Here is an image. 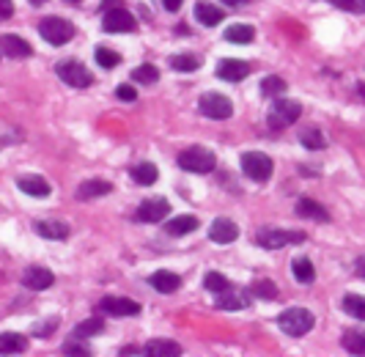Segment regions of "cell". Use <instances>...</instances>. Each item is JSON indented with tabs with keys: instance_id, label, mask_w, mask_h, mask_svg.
Here are the masks:
<instances>
[{
	"instance_id": "32",
	"label": "cell",
	"mask_w": 365,
	"mask_h": 357,
	"mask_svg": "<svg viewBox=\"0 0 365 357\" xmlns=\"http://www.w3.org/2000/svg\"><path fill=\"white\" fill-rule=\"evenodd\" d=\"M170 67L176 71H198L201 69V58L198 55H190V53H181V55H173L170 58Z\"/></svg>"
},
{
	"instance_id": "38",
	"label": "cell",
	"mask_w": 365,
	"mask_h": 357,
	"mask_svg": "<svg viewBox=\"0 0 365 357\" xmlns=\"http://www.w3.org/2000/svg\"><path fill=\"white\" fill-rule=\"evenodd\" d=\"M204 286H206V291H215V294H220V291H225V288H228V281H225V275H220V272H209V275L204 278Z\"/></svg>"
},
{
	"instance_id": "3",
	"label": "cell",
	"mask_w": 365,
	"mask_h": 357,
	"mask_svg": "<svg viewBox=\"0 0 365 357\" xmlns=\"http://www.w3.org/2000/svg\"><path fill=\"white\" fill-rule=\"evenodd\" d=\"M215 165H217L215 154L204 146H190L179 154V168H184L190 173H209V171H215Z\"/></svg>"
},
{
	"instance_id": "9",
	"label": "cell",
	"mask_w": 365,
	"mask_h": 357,
	"mask_svg": "<svg viewBox=\"0 0 365 357\" xmlns=\"http://www.w3.org/2000/svg\"><path fill=\"white\" fill-rule=\"evenodd\" d=\"M102 28H105L107 33H132V31L138 28V22H135V17H132V14H130L124 6H118V8H110V11H105Z\"/></svg>"
},
{
	"instance_id": "6",
	"label": "cell",
	"mask_w": 365,
	"mask_h": 357,
	"mask_svg": "<svg viewBox=\"0 0 365 357\" xmlns=\"http://www.w3.org/2000/svg\"><path fill=\"white\" fill-rule=\"evenodd\" d=\"M256 242L267 250H275V247H286V245H302L305 234L302 231H283V228H264V231H258Z\"/></svg>"
},
{
	"instance_id": "49",
	"label": "cell",
	"mask_w": 365,
	"mask_h": 357,
	"mask_svg": "<svg viewBox=\"0 0 365 357\" xmlns=\"http://www.w3.org/2000/svg\"><path fill=\"white\" fill-rule=\"evenodd\" d=\"M66 3H80V0H66Z\"/></svg>"
},
{
	"instance_id": "45",
	"label": "cell",
	"mask_w": 365,
	"mask_h": 357,
	"mask_svg": "<svg viewBox=\"0 0 365 357\" xmlns=\"http://www.w3.org/2000/svg\"><path fill=\"white\" fill-rule=\"evenodd\" d=\"M222 3H225V6H247L250 0H222Z\"/></svg>"
},
{
	"instance_id": "20",
	"label": "cell",
	"mask_w": 365,
	"mask_h": 357,
	"mask_svg": "<svg viewBox=\"0 0 365 357\" xmlns=\"http://www.w3.org/2000/svg\"><path fill=\"white\" fill-rule=\"evenodd\" d=\"M107 193H113V184H110V182H102V179H91V182H82V184L77 187V198H80V201L102 198V195H107Z\"/></svg>"
},
{
	"instance_id": "31",
	"label": "cell",
	"mask_w": 365,
	"mask_h": 357,
	"mask_svg": "<svg viewBox=\"0 0 365 357\" xmlns=\"http://www.w3.org/2000/svg\"><path fill=\"white\" fill-rule=\"evenodd\" d=\"M299 143H302L305 148L316 151V148H324V146H327V138L321 135V130H319V127H308V130H302V132H299Z\"/></svg>"
},
{
	"instance_id": "26",
	"label": "cell",
	"mask_w": 365,
	"mask_h": 357,
	"mask_svg": "<svg viewBox=\"0 0 365 357\" xmlns=\"http://www.w3.org/2000/svg\"><path fill=\"white\" fill-rule=\"evenodd\" d=\"M292 275L299 284H313L316 281V270H313V261L310 259H294L292 261Z\"/></svg>"
},
{
	"instance_id": "15",
	"label": "cell",
	"mask_w": 365,
	"mask_h": 357,
	"mask_svg": "<svg viewBox=\"0 0 365 357\" xmlns=\"http://www.w3.org/2000/svg\"><path fill=\"white\" fill-rule=\"evenodd\" d=\"M22 284L28 288H33V291H44V288H50L55 284V275L50 270H44V267H28L25 275H22Z\"/></svg>"
},
{
	"instance_id": "29",
	"label": "cell",
	"mask_w": 365,
	"mask_h": 357,
	"mask_svg": "<svg viewBox=\"0 0 365 357\" xmlns=\"http://www.w3.org/2000/svg\"><path fill=\"white\" fill-rule=\"evenodd\" d=\"M253 36H256V31L250 25H231L225 31V42H231V44H250Z\"/></svg>"
},
{
	"instance_id": "28",
	"label": "cell",
	"mask_w": 365,
	"mask_h": 357,
	"mask_svg": "<svg viewBox=\"0 0 365 357\" xmlns=\"http://www.w3.org/2000/svg\"><path fill=\"white\" fill-rule=\"evenodd\" d=\"M159 179V171H157V165H151V162H141V165H135L132 168V182L135 184H154Z\"/></svg>"
},
{
	"instance_id": "44",
	"label": "cell",
	"mask_w": 365,
	"mask_h": 357,
	"mask_svg": "<svg viewBox=\"0 0 365 357\" xmlns=\"http://www.w3.org/2000/svg\"><path fill=\"white\" fill-rule=\"evenodd\" d=\"M118 6H124L121 0H105L102 3V11H110V8H118Z\"/></svg>"
},
{
	"instance_id": "33",
	"label": "cell",
	"mask_w": 365,
	"mask_h": 357,
	"mask_svg": "<svg viewBox=\"0 0 365 357\" xmlns=\"http://www.w3.org/2000/svg\"><path fill=\"white\" fill-rule=\"evenodd\" d=\"M96 64L102 67V69H116L118 64H121V55L118 53H113V50H107V47H96Z\"/></svg>"
},
{
	"instance_id": "42",
	"label": "cell",
	"mask_w": 365,
	"mask_h": 357,
	"mask_svg": "<svg viewBox=\"0 0 365 357\" xmlns=\"http://www.w3.org/2000/svg\"><path fill=\"white\" fill-rule=\"evenodd\" d=\"M64 355H88V349H85V347H77V344L69 341V344L64 347Z\"/></svg>"
},
{
	"instance_id": "4",
	"label": "cell",
	"mask_w": 365,
	"mask_h": 357,
	"mask_svg": "<svg viewBox=\"0 0 365 357\" xmlns=\"http://www.w3.org/2000/svg\"><path fill=\"white\" fill-rule=\"evenodd\" d=\"M198 107H201V116L212 119V121H225L233 116V102L228 96H222L217 91H209L198 99Z\"/></svg>"
},
{
	"instance_id": "41",
	"label": "cell",
	"mask_w": 365,
	"mask_h": 357,
	"mask_svg": "<svg viewBox=\"0 0 365 357\" xmlns=\"http://www.w3.org/2000/svg\"><path fill=\"white\" fill-rule=\"evenodd\" d=\"M14 14V3L11 0H0V19H8Z\"/></svg>"
},
{
	"instance_id": "34",
	"label": "cell",
	"mask_w": 365,
	"mask_h": 357,
	"mask_svg": "<svg viewBox=\"0 0 365 357\" xmlns=\"http://www.w3.org/2000/svg\"><path fill=\"white\" fill-rule=\"evenodd\" d=\"M102 330H105L102 319H85V322H80V324H77L74 336H77V338H91V336H99Z\"/></svg>"
},
{
	"instance_id": "7",
	"label": "cell",
	"mask_w": 365,
	"mask_h": 357,
	"mask_svg": "<svg viewBox=\"0 0 365 357\" xmlns=\"http://www.w3.org/2000/svg\"><path fill=\"white\" fill-rule=\"evenodd\" d=\"M299 116H302V105H299V102L281 99V102H275V107L269 110V127H272V130L292 127Z\"/></svg>"
},
{
	"instance_id": "37",
	"label": "cell",
	"mask_w": 365,
	"mask_h": 357,
	"mask_svg": "<svg viewBox=\"0 0 365 357\" xmlns=\"http://www.w3.org/2000/svg\"><path fill=\"white\" fill-rule=\"evenodd\" d=\"M253 294L261 297V299H275L278 297V286L272 281H258V284H253Z\"/></svg>"
},
{
	"instance_id": "25",
	"label": "cell",
	"mask_w": 365,
	"mask_h": 357,
	"mask_svg": "<svg viewBox=\"0 0 365 357\" xmlns=\"http://www.w3.org/2000/svg\"><path fill=\"white\" fill-rule=\"evenodd\" d=\"M195 19L201 25H206V28H215V25L222 22V11L217 6H212V3H198L195 6Z\"/></svg>"
},
{
	"instance_id": "43",
	"label": "cell",
	"mask_w": 365,
	"mask_h": 357,
	"mask_svg": "<svg viewBox=\"0 0 365 357\" xmlns=\"http://www.w3.org/2000/svg\"><path fill=\"white\" fill-rule=\"evenodd\" d=\"M181 3H184V0H162L165 11H179V8H181Z\"/></svg>"
},
{
	"instance_id": "40",
	"label": "cell",
	"mask_w": 365,
	"mask_h": 357,
	"mask_svg": "<svg viewBox=\"0 0 365 357\" xmlns=\"http://www.w3.org/2000/svg\"><path fill=\"white\" fill-rule=\"evenodd\" d=\"M116 96H118L121 102H135V99H138V91H135L132 85H118V88H116Z\"/></svg>"
},
{
	"instance_id": "27",
	"label": "cell",
	"mask_w": 365,
	"mask_h": 357,
	"mask_svg": "<svg viewBox=\"0 0 365 357\" xmlns=\"http://www.w3.org/2000/svg\"><path fill=\"white\" fill-rule=\"evenodd\" d=\"M296 214L299 217H310V220H321V223H327L330 220V214L324 207H319L316 201H310V198H302L299 204H296Z\"/></svg>"
},
{
	"instance_id": "1",
	"label": "cell",
	"mask_w": 365,
	"mask_h": 357,
	"mask_svg": "<svg viewBox=\"0 0 365 357\" xmlns=\"http://www.w3.org/2000/svg\"><path fill=\"white\" fill-rule=\"evenodd\" d=\"M313 324H316V319H313V313L305 311V308H289V311H283V313L278 316V327H281L286 336H292V338L308 336Z\"/></svg>"
},
{
	"instance_id": "47",
	"label": "cell",
	"mask_w": 365,
	"mask_h": 357,
	"mask_svg": "<svg viewBox=\"0 0 365 357\" xmlns=\"http://www.w3.org/2000/svg\"><path fill=\"white\" fill-rule=\"evenodd\" d=\"M357 94H360V96L365 99V82H357Z\"/></svg>"
},
{
	"instance_id": "21",
	"label": "cell",
	"mask_w": 365,
	"mask_h": 357,
	"mask_svg": "<svg viewBox=\"0 0 365 357\" xmlns=\"http://www.w3.org/2000/svg\"><path fill=\"white\" fill-rule=\"evenodd\" d=\"M195 228H198V217L195 214H179V217H170L165 223V234H170V236H184V234H190Z\"/></svg>"
},
{
	"instance_id": "39",
	"label": "cell",
	"mask_w": 365,
	"mask_h": 357,
	"mask_svg": "<svg viewBox=\"0 0 365 357\" xmlns=\"http://www.w3.org/2000/svg\"><path fill=\"white\" fill-rule=\"evenodd\" d=\"M332 6H338L344 11H355V14H363L365 11V0H332Z\"/></svg>"
},
{
	"instance_id": "24",
	"label": "cell",
	"mask_w": 365,
	"mask_h": 357,
	"mask_svg": "<svg viewBox=\"0 0 365 357\" xmlns=\"http://www.w3.org/2000/svg\"><path fill=\"white\" fill-rule=\"evenodd\" d=\"M344 349L349 355H365V327H352L344 333Z\"/></svg>"
},
{
	"instance_id": "17",
	"label": "cell",
	"mask_w": 365,
	"mask_h": 357,
	"mask_svg": "<svg viewBox=\"0 0 365 357\" xmlns=\"http://www.w3.org/2000/svg\"><path fill=\"white\" fill-rule=\"evenodd\" d=\"M36 234L42 239H53V242H61L69 236V225L64 220H39L36 223Z\"/></svg>"
},
{
	"instance_id": "14",
	"label": "cell",
	"mask_w": 365,
	"mask_h": 357,
	"mask_svg": "<svg viewBox=\"0 0 365 357\" xmlns=\"http://www.w3.org/2000/svg\"><path fill=\"white\" fill-rule=\"evenodd\" d=\"M250 305V294L247 291H242V288H225V291H220L217 294V308L220 311H242V308H247Z\"/></svg>"
},
{
	"instance_id": "8",
	"label": "cell",
	"mask_w": 365,
	"mask_h": 357,
	"mask_svg": "<svg viewBox=\"0 0 365 357\" xmlns=\"http://www.w3.org/2000/svg\"><path fill=\"white\" fill-rule=\"evenodd\" d=\"M55 71H58V77L66 82V85H72V88H88L91 82H94V74L85 69L80 61H61L58 67H55Z\"/></svg>"
},
{
	"instance_id": "18",
	"label": "cell",
	"mask_w": 365,
	"mask_h": 357,
	"mask_svg": "<svg viewBox=\"0 0 365 357\" xmlns=\"http://www.w3.org/2000/svg\"><path fill=\"white\" fill-rule=\"evenodd\" d=\"M148 284L154 286V291H159V294H173V291L181 288V278H179L176 272L159 270V272H154V275L148 278Z\"/></svg>"
},
{
	"instance_id": "22",
	"label": "cell",
	"mask_w": 365,
	"mask_h": 357,
	"mask_svg": "<svg viewBox=\"0 0 365 357\" xmlns=\"http://www.w3.org/2000/svg\"><path fill=\"white\" fill-rule=\"evenodd\" d=\"M28 349V338L19 333H3L0 336V355H22Z\"/></svg>"
},
{
	"instance_id": "11",
	"label": "cell",
	"mask_w": 365,
	"mask_h": 357,
	"mask_svg": "<svg viewBox=\"0 0 365 357\" xmlns=\"http://www.w3.org/2000/svg\"><path fill=\"white\" fill-rule=\"evenodd\" d=\"M168 212H170V204H168V198H146L141 207H138V212H135V217L141 220V223H159L162 217H168Z\"/></svg>"
},
{
	"instance_id": "2",
	"label": "cell",
	"mask_w": 365,
	"mask_h": 357,
	"mask_svg": "<svg viewBox=\"0 0 365 357\" xmlns=\"http://www.w3.org/2000/svg\"><path fill=\"white\" fill-rule=\"evenodd\" d=\"M39 33H42V39H44L47 44H53V47H64V44L72 42L74 25L69 22V19H64V17H47V19L39 22Z\"/></svg>"
},
{
	"instance_id": "23",
	"label": "cell",
	"mask_w": 365,
	"mask_h": 357,
	"mask_svg": "<svg viewBox=\"0 0 365 357\" xmlns=\"http://www.w3.org/2000/svg\"><path fill=\"white\" fill-rule=\"evenodd\" d=\"M143 355L146 357H179L181 355V347L176 341H151L143 347Z\"/></svg>"
},
{
	"instance_id": "10",
	"label": "cell",
	"mask_w": 365,
	"mask_h": 357,
	"mask_svg": "<svg viewBox=\"0 0 365 357\" xmlns=\"http://www.w3.org/2000/svg\"><path fill=\"white\" fill-rule=\"evenodd\" d=\"M99 311L107 316H138L141 313V302L130 299V297H105L99 302Z\"/></svg>"
},
{
	"instance_id": "46",
	"label": "cell",
	"mask_w": 365,
	"mask_h": 357,
	"mask_svg": "<svg viewBox=\"0 0 365 357\" xmlns=\"http://www.w3.org/2000/svg\"><path fill=\"white\" fill-rule=\"evenodd\" d=\"M357 275H363V278H365V259H360V261H357Z\"/></svg>"
},
{
	"instance_id": "16",
	"label": "cell",
	"mask_w": 365,
	"mask_h": 357,
	"mask_svg": "<svg viewBox=\"0 0 365 357\" xmlns=\"http://www.w3.org/2000/svg\"><path fill=\"white\" fill-rule=\"evenodd\" d=\"M217 74L220 80H225V82H239V80H244L250 74V67L244 61H239V58H225V61H220Z\"/></svg>"
},
{
	"instance_id": "19",
	"label": "cell",
	"mask_w": 365,
	"mask_h": 357,
	"mask_svg": "<svg viewBox=\"0 0 365 357\" xmlns=\"http://www.w3.org/2000/svg\"><path fill=\"white\" fill-rule=\"evenodd\" d=\"M17 187H19L25 195H30V198H47V195H50V184H47V179H42V176H22V179L17 182Z\"/></svg>"
},
{
	"instance_id": "12",
	"label": "cell",
	"mask_w": 365,
	"mask_h": 357,
	"mask_svg": "<svg viewBox=\"0 0 365 357\" xmlns=\"http://www.w3.org/2000/svg\"><path fill=\"white\" fill-rule=\"evenodd\" d=\"M236 236H239V225L233 220H228V217H217L212 223V228H209V239L215 245H231Z\"/></svg>"
},
{
	"instance_id": "36",
	"label": "cell",
	"mask_w": 365,
	"mask_h": 357,
	"mask_svg": "<svg viewBox=\"0 0 365 357\" xmlns=\"http://www.w3.org/2000/svg\"><path fill=\"white\" fill-rule=\"evenodd\" d=\"M132 80L135 82H143V85H151V82L159 80V71H157V67L146 64V67H138V69L132 71Z\"/></svg>"
},
{
	"instance_id": "5",
	"label": "cell",
	"mask_w": 365,
	"mask_h": 357,
	"mask_svg": "<svg viewBox=\"0 0 365 357\" xmlns=\"http://www.w3.org/2000/svg\"><path fill=\"white\" fill-rule=\"evenodd\" d=\"M242 173L247 179L258 182V184L269 182V176H272V159L267 154H261V151H247V154H242Z\"/></svg>"
},
{
	"instance_id": "13",
	"label": "cell",
	"mask_w": 365,
	"mask_h": 357,
	"mask_svg": "<svg viewBox=\"0 0 365 357\" xmlns=\"http://www.w3.org/2000/svg\"><path fill=\"white\" fill-rule=\"evenodd\" d=\"M0 53L8 58H28V55H33V47L22 36L6 33V36H0Z\"/></svg>"
},
{
	"instance_id": "35",
	"label": "cell",
	"mask_w": 365,
	"mask_h": 357,
	"mask_svg": "<svg viewBox=\"0 0 365 357\" xmlns=\"http://www.w3.org/2000/svg\"><path fill=\"white\" fill-rule=\"evenodd\" d=\"M261 91H264L267 96H281V94L286 91V80H283V77H275V74H272V77H264V80H261Z\"/></svg>"
},
{
	"instance_id": "48",
	"label": "cell",
	"mask_w": 365,
	"mask_h": 357,
	"mask_svg": "<svg viewBox=\"0 0 365 357\" xmlns=\"http://www.w3.org/2000/svg\"><path fill=\"white\" fill-rule=\"evenodd\" d=\"M47 0H30V6H44Z\"/></svg>"
},
{
	"instance_id": "30",
	"label": "cell",
	"mask_w": 365,
	"mask_h": 357,
	"mask_svg": "<svg viewBox=\"0 0 365 357\" xmlns=\"http://www.w3.org/2000/svg\"><path fill=\"white\" fill-rule=\"evenodd\" d=\"M341 308H344V313H349L352 319H363L365 322V297H360V294H346L344 302H341Z\"/></svg>"
}]
</instances>
